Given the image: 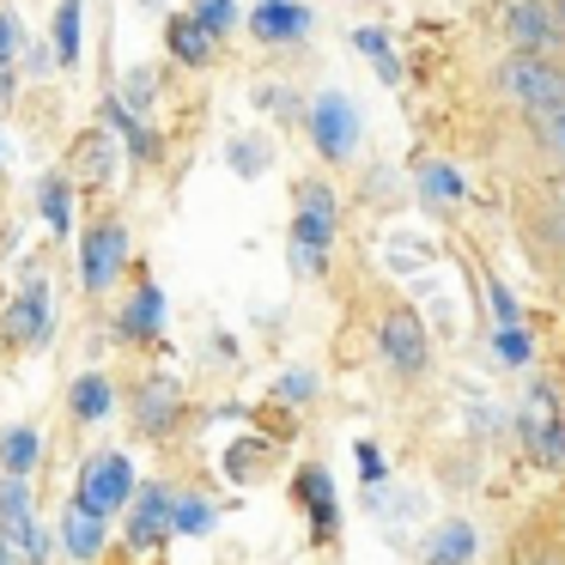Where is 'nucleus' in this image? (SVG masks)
Segmentation results:
<instances>
[{
  "mask_svg": "<svg viewBox=\"0 0 565 565\" xmlns=\"http://www.w3.org/2000/svg\"><path fill=\"white\" fill-rule=\"evenodd\" d=\"M334 249V189L329 183H305L298 189V213H292V268L317 274Z\"/></svg>",
  "mask_w": 565,
  "mask_h": 565,
  "instance_id": "f257e3e1",
  "label": "nucleus"
},
{
  "mask_svg": "<svg viewBox=\"0 0 565 565\" xmlns=\"http://www.w3.org/2000/svg\"><path fill=\"white\" fill-rule=\"evenodd\" d=\"M499 92L511 104H523L529 116H535V110H559V104H565V67H553L547 55H523V50H516L511 62L499 67Z\"/></svg>",
  "mask_w": 565,
  "mask_h": 565,
  "instance_id": "f03ea898",
  "label": "nucleus"
},
{
  "mask_svg": "<svg viewBox=\"0 0 565 565\" xmlns=\"http://www.w3.org/2000/svg\"><path fill=\"white\" fill-rule=\"evenodd\" d=\"M135 462H128L122 450H98L86 468H79V504L98 516L110 511H128V499H135Z\"/></svg>",
  "mask_w": 565,
  "mask_h": 565,
  "instance_id": "7ed1b4c3",
  "label": "nucleus"
},
{
  "mask_svg": "<svg viewBox=\"0 0 565 565\" xmlns=\"http://www.w3.org/2000/svg\"><path fill=\"white\" fill-rule=\"evenodd\" d=\"M122 268H128V225L122 220H98L86 237H79V280H86V292H110Z\"/></svg>",
  "mask_w": 565,
  "mask_h": 565,
  "instance_id": "20e7f679",
  "label": "nucleus"
},
{
  "mask_svg": "<svg viewBox=\"0 0 565 565\" xmlns=\"http://www.w3.org/2000/svg\"><path fill=\"white\" fill-rule=\"evenodd\" d=\"M310 140H317V152L329 164L353 159V147H359V110H353V98H347V92H322V98L310 104Z\"/></svg>",
  "mask_w": 565,
  "mask_h": 565,
  "instance_id": "39448f33",
  "label": "nucleus"
},
{
  "mask_svg": "<svg viewBox=\"0 0 565 565\" xmlns=\"http://www.w3.org/2000/svg\"><path fill=\"white\" fill-rule=\"evenodd\" d=\"M377 347L402 377H419V371L431 365V334H426V322H419V310H390L383 329H377Z\"/></svg>",
  "mask_w": 565,
  "mask_h": 565,
  "instance_id": "423d86ee",
  "label": "nucleus"
},
{
  "mask_svg": "<svg viewBox=\"0 0 565 565\" xmlns=\"http://www.w3.org/2000/svg\"><path fill=\"white\" fill-rule=\"evenodd\" d=\"M504 31H511V43L523 55H541L553 38H565V19H559V7H541V0H511L504 7Z\"/></svg>",
  "mask_w": 565,
  "mask_h": 565,
  "instance_id": "0eeeda50",
  "label": "nucleus"
},
{
  "mask_svg": "<svg viewBox=\"0 0 565 565\" xmlns=\"http://www.w3.org/2000/svg\"><path fill=\"white\" fill-rule=\"evenodd\" d=\"M171 511L177 499L164 487H140L135 499H128V547H159V541H171Z\"/></svg>",
  "mask_w": 565,
  "mask_h": 565,
  "instance_id": "6e6552de",
  "label": "nucleus"
},
{
  "mask_svg": "<svg viewBox=\"0 0 565 565\" xmlns=\"http://www.w3.org/2000/svg\"><path fill=\"white\" fill-rule=\"evenodd\" d=\"M43 334H50V286L31 280V286H19L13 310H7V341H13V347H38Z\"/></svg>",
  "mask_w": 565,
  "mask_h": 565,
  "instance_id": "1a4fd4ad",
  "label": "nucleus"
},
{
  "mask_svg": "<svg viewBox=\"0 0 565 565\" xmlns=\"http://www.w3.org/2000/svg\"><path fill=\"white\" fill-rule=\"evenodd\" d=\"M249 31L262 43H298L310 31V7H298V0H256L249 7Z\"/></svg>",
  "mask_w": 565,
  "mask_h": 565,
  "instance_id": "9d476101",
  "label": "nucleus"
},
{
  "mask_svg": "<svg viewBox=\"0 0 565 565\" xmlns=\"http://www.w3.org/2000/svg\"><path fill=\"white\" fill-rule=\"evenodd\" d=\"M104 541H110V529H104V516L98 511H86V504H67L62 511V547H67V559H79V565H92L104 553Z\"/></svg>",
  "mask_w": 565,
  "mask_h": 565,
  "instance_id": "9b49d317",
  "label": "nucleus"
},
{
  "mask_svg": "<svg viewBox=\"0 0 565 565\" xmlns=\"http://www.w3.org/2000/svg\"><path fill=\"white\" fill-rule=\"evenodd\" d=\"M164 43H171V55H177L183 67H207V62H213V43H220V38H213V31L201 25L195 13H177L171 25H164Z\"/></svg>",
  "mask_w": 565,
  "mask_h": 565,
  "instance_id": "f8f14e48",
  "label": "nucleus"
},
{
  "mask_svg": "<svg viewBox=\"0 0 565 565\" xmlns=\"http://www.w3.org/2000/svg\"><path fill=\"white\" fill-rule=\"evenodd\" d=\"M475 553H480L475 523H444L438 535L426 541V565H468Z\"/></svg>",
  "mask_w": 565,
  "mask_h": 565,
  "instance_id": "ddd939ff",
  "label": "nucleus"
},
{
  "mask_svg": "<svg viewBox=\"0 0 565 565\" xmlns=\"http://www.w3.org/2000/svg\"><path fill=\"white\" fill-rule=\"evenodd\" d=\"M67 407H74V419H86V426H98V419L116 407V390H110V377H98V371H86V377H74V390H67Z\"/></svg>",
  "mask_w": 565,
  "mask_h": 565,
  "instance_id": "4468645a",
  "label": "nucleus"
},
{
  "mask_svg": "<svg viewBox=\"0 0 565 565\" xmlns=\"http://www.w3.org/2000/svg\"><path fill=\"white\" fill-rule=\"evenodd\" d=\"M159 322H164V292L159 286H140V292L128 298V310H122V334L128 341H152Z\"/></svg>",
  "mask_w": 565,
  "mask_h": 565,
  "instance_id": "2eb2a0df",
  "label": "nucleus"
},
{
  "mask_svg": "<svg viewBox=\"0 0 565 565\" xmlns=\"http://www.w3.org/2000/svg\"><path fill=\"white\" fill-rule=\"evenodd\" d=\"M298 499H305L317 535H334V480L322 475V468H305V475H298Z\"/></svg>",
  "mask_w": 565,
  "mask_h": 565,
  "instance_id": "dca6fc26",
  "label": "nucleus"
},
{
  "mask_svg": "<svg viewBox=\"0 0 565 565\" xmlns=\"http://www.w3.org/2000/svg\"><path fill=\"white\" fill-rule=\"evenodd\" d=\"M79 43H86V0H62L55 7V62L79 67Z\"/></svg>",
  "mask_w": 565,
  "mask_h": 565,
  "instance_id": "f3484780",
  "label": "nucleus"
},
{
  "mask_svg": "<svg viewBox=\"0 0 565 565\" xmlns=\"http://www.w3.org/2000/svg\"><path fill=\"white\" fill-rule=\"evenodd\" d=\"M43 456V431L38 426H13V431H0V468L7 475H31Z\"/></svg>",
  "mask_w": 565,
  "mask_h": 565,
  "instance_id": "a211bd4d",
  "label": "nucleus"
},
{
  "mask_svg": "<svg viewBox=\"0 0 565 565\" xmlns=\"http://www.w3.org/2000/svg\"><path fill=\"white\" fill-rule=\"evenodd\" d=\"M135 414H140V426H147V431H164L177 419V383L171 377H152L147 390L135 395Z\"/></svg>",
  "mask_w": 565,
  "mask_h": 565,
  "instance_id": "6ab92c4d",
  "label": "nucleus"
},
{
  "mask_svg": "<svg viewBox=\"0 0 565 565\" xmlns=\"http://www.w3.org/2000/svg\"><path fill=\"white\" fill-rule=\"evenodd\" d=\"M353 50L365 55L371 67H377V79H383V86H402V62H395V43L383 38L377 25H359V31H353Z\"/></svg>",
  "mask_w": 565,
  "mask_h": 565,
  "instance_id": "aec40b11",
  "label": "nucleus"
},
{
  "mask_svg": "<svg viewBox=\"0 0 565 565\" xmlns=\"http://www.w3.org/2000/svg\"><path fill=\"white\" fill-rule=\"evenodd\" d=\"M104 116H110V128L122 135V147L135 152V159H159V135H152V128L140 122L128 104H104Z\"/></svg>",
  "mask_w": 565,
  "mask_h": 565,
  "instance_id": "412c9836",
  "label": "nucleus"
},
{
  "mask_svg": "<svg viewBox=\"0 0 565 565\" xmlns=\"http://www.w3.org/2000/svg\"><path fill=\"white\" fill-rule=\"evenodd\" d=\"M67 201H74L67 177H43V183H38V207H43V220H50V232H55V237L74 232V207H67Z\"/></svg>",
  "mask_w": 565,
  "mask_h": 565,
  "instance_id": "4be33fe9",
  "label": "nucleus"
},
{
  "mask_svg": "<svg viewBox=\"0 0 565 565\" xmlns=\"http://www.w3.org/2000/svg\"><path fill=\"white\" fill-rule=\"evenodd\" d=\"M0 535L19 547V559H31V565H50V553H55V541H50V529L31 516V523H13V529H0Z\"/></svg>",
  "mask_w": 565,
  "mask_h": 565,
  "instance_id": "5701e85b",
  "label": "nucleus"
},
{
  "mask_svg": "<svg viewBox=\"0 0 565 565\" xmlns=\"http://www.w3.org/2000/svg\"><path fill=\"white\" fill-rule=\"evenodd\" d=\"M13 523H31V487H25V475L0 480V529H13Z\"/></svg>",
  "mask_w": 565,
  "mask_h": 565,
  "instance_id": "b1692460",
  "label": "nucleus"
},
{
  "mask_svg": "<svg viewBox=\"0 0 565 565\" xmlns=\"http://www.w3.org/2000/svg\"><path fill=\"white\" fill-rule=\"evenodd\" d=\"M516 426L535 438V456H541V462H565V426H559V419H547V426H541L535 414H523Z\"/></svg>",
  "mask_w": 565,
  "mask_h": 565,
  "instance_id": "393cba45",
  "label": "nucleus"
},
{
  "mask_svg": "<svg viewBox=\"0 0 565 565\" xmlns=\"http://www.w3.org/2000/svg\"><path fill=\"white\" fill-rule=\"evenodd\" d=\"M492 353H499V365H529V359H535V341H529L523 322H504V329L492 334Z\"/></svg>",
  "mask_w": 565,
  "mask_h": 565,
  "instance_id": "a878e982",
  "label": "nucleus"
},
{
  "mask_svg": "<svg viewBox=\"0 0 565 565\" xmlns=\"http://www.w3.org/2000/svg\"><path fill=\"white\" fill-rule=\"evenodd\" d=\"M419 195L426 201H462V177L450 164H419Z\"/></svg>",
  "mask_w": 565,
  "mask_h": 565,
  "instance_id": "bb28decb",
  "label": "nucleus"
},
{
  "mask_svg": "<svg viewBox=\"0 0 565 565\" xmlns=\"http://www.w3.org/2000/svg\"><path fill=\"white\" fill-rule=\"evenodd\" d=\"M529 122H535V140H541V152L565 164V104H559V110H535Z\"/></svg>",
  "mask_w": 565,
  "mask_h": 565,
  "instance_id": "cd10ccee",
  "label": "nucleus"
},
{
  "mask_svg": "<svg viewBox=\"0 0 565 565\" xmlns=\"http://www.w3.org/2000/svg\"><path fill=\"white\" fill-rule=\"evenodd\" d=\"M171 529H177V535H207L213 511L195 499V492H183V499H177V511H171Z\"/></svg>",
  "mask_w": 565,
  "mask_h": 565,
  "instance_id": "c85d7f7f",
  "label": "nucleus"
},
{
  "mask_svg": "<svg viewBox=\"0 0 565 565\" xmlns=\"http://www.w3.org/2000/svg\"><path fill=\"white\" fill-rule=\"evenodd\" d=\"M195 19L213 31V38H225V31H232L244 13H237V0H195Z\"/></svg>",
  "mask_w": 565,
  "mask_h": 565,
  "instance_id": "c756f323",
  "label": "nucleus"
},
{
  "mask_svg": "<svg viewBox=\"0 0 565 565\" xmlns=\"http://www.w3.org/2000/svg\"><path fill=\"white\" fill-rule=\"evenodd\" d=\"M225 164H232L237 177H262L268 171V152H262L256 140H232V147H225Z\"/></svg>",
  "mask_w": 565,
  "mask_h": 565,
  "instance_id": "7c9ffc66",
  "label": "nucleus"
},
{
  "mask_svg": "<svg viewBox=\"0 0 565 565\" xmlns=\"http://www.w3.org/2000/svg\"><path fill=\"white\" fill-rule=\"evenodd\" d=\"M110 135H86V177L92 183H104V177H110Z\"/></svg>",
  "mask_w": 565,
  "mask_h": 565,
  "instance_id": "2f4dec72",
  "label": "nucleus"
},
{
  "mask_svg": "<svg viewBox=\"0 0 565 565\" xmlns=\"http://www.w3.org/2000/svg\"><path fill=\"white\" fill-rule=\"evenodd\" d=\"M152 86H159V79H152V67H128V98H122V104L140 116V110L152 104Z\"/></svg>",
  "mask_w": 565,
  "mask_h": 565,
  "instance_id": "473e14b6",
  "label": "nucleus"
},
{
  "mask_svg": "<svg viewBox=\"0 0 565 565\" xmlns=\"http://www.w3.org/2000/svg\"><path fill=\"white\" fill-rule=\"evenodd\" d=\"M19 55H25V50H19V19L0 7V67H13Z\"/></svg>",
  "mask_w": 565,
  "mask_h": 565,
  "instance_id": "72a5a7b5",
  "label": "nucleus"
},
{
  "mask_svg": "<svg viewBox=\"0 0 565 565\" xmlns=\"http://www.w3.org/2000/svg\"><path fill=\"white\" fill-rule=\"evenodd\" d=\"M353 450H359V475H365V487H377V480H383V450H377V444H353Z\"/></svg>",
  "mask_w": 565,
  "mask_h": 565,
  "instance_id": "f704fd0d",
  "label": "nucleus"
},
{
  "mask_svg": "<svg viewBox=\"0 0 565 565\" xmlns=\"http://www.w3.org/2000/svg\"><path fill=\"white\" fill-rule=\"evenodd\" d=\"M310 390H317V377H310V371H286V377H280L286 402H310Z\"/></svg>",
  "mask_w": 565,
  "mask_h": 565,
  "instance_id": "c9c22d12",
  "label": "nucleus"
},
{
  "mask_svg": "<svg viewBox=\"0 0 565 565\" xmlns=\"http://www.w3.org/2000/svg\"><path fill=\"white\" fill-rule=\"evenodd\" d=\"M492 310H499V329H504V322H516V298H511V286L492 280Z\"/></svg>",
  "mask_w": 565,
  "mask_h": 565,
  "instance_id": "e433bc0d",
  "label": "nucleus"
},
{
  "mask_svg": "<svg viewBox=\"0 0 565 565\" xmlns=\"http://www.w3.org/2000/svg\"><path fill=\"white\" fill-rule=\"evenodd\" d=\"M25 67H31V79H43L50 67H62V62H55V50H38V43H31V50H25Z\"/></svg>",
  "mask_w": 565,
  "mask_h": 565,
  "instance_id": "4c0bfd02",
  "label": "nucleus"
},
{
  "mask_svg": "<svg viewBox=\"0 0 565 565\" xmlns=\"http://www.w3.org/2000/svg\"><path fill=\"white\" fill-rule=\"evenodd\" d=\"M0 565H19V547H13L7 535H0Z\"/></svg>",
  "mask_w": 565,
  "mask_h": 565,
  "instance_id": "58836bf2",
  "label": "nucleus"
},
{
  "mask_svg": "<svg viewBox=\"0 0 565 565\" xmlns=\"http://www.w3.org/2000/svg\"><path fill=\"white\" fill-rule=\"evenodd\" d=\"M559 237H565V220H559Z\"/></svg>",
  "mask_w": 565,
  "mask_h": 565,
  "instance_id": "ea45409f",
  "label": "nucleus"
},
{
  "mask_svg": "<svg viewBox=\"0 0 565 565\" xmlns=\"http://www.w3.org/2000/svg\"><path fill=\"white\" fill-rule=\"evenodd\" d=\"M559 19H565V7H559Z\"/></svg>",
  "mask_w": 565,
  "mask_h": 565,
  "instance_id": "a19ab883",
  "label": "nucleus"
}]
</instances>
